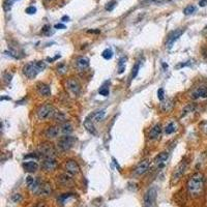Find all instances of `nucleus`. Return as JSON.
Masks as SVG:
<instances>
[{
	"mask_svg": "<svg viewBox=\"0 0 207 207\" xmlns=\"http://www.w3.org/2000/svg\"><path fill=\"white\" fill-rule=\"evenodd\" d=\"M187 193L192 197H198L201 195L202 190L204 188V176L202 173L193 174L187 181Z\"/></svg>",
	"mask_w": 207,
	"mask_h": 207,
	"instance_id": "obj_1",
	"label": "nucleus"
},
{
	"mask_svg": "<svg viewBox=\"0 0 207 207\" xmlns=\"http://www.w3.org/2000/svg\"><path fill=\"white\" fill-rule=\"evenodd\" d=\"M46 68V63L44 61H36L30 62L23 67V73L24 75L29 79H33L38 76V73Z\"/></svg>",
	"mask_w": 207,
	"mask_h": 207,
	"instance_id": "obj_2",
	"label": "nucleus"
},
{
	"mask_svg": "<svg viewBox=\"0 0 207 207\" xmlns=\"http://www.w3.org/2000/svg\"><path fill=\"white\" fill-rule=\"evenodd\" d=\"M38 151L44 157H55L57 154L56 148L50 142H43L41 144H39Z\"/></svg>",
	"mask_w": 207,
	"mask_h": 207,
	"instance_id": "obj_3",
	"label": "nucleus"
},
{
	"mask_svg": "<svg viewBox=\"0 0 207 207\" xmlns=\"http://www.w3.org/2000/svg\"><path fill=\"white\" fill-rule=\"evenodd\" d=\"M77 139L73 136H68V135H65V136L61 137V138L58 140L57 146L61 151H67L71 148H73V146L75 145Z\"/></svg>",
	"mask_w": 207,
	"mask_h": 207,
	"instance_id": "obj_4",
	"label": "nucleus"
},
{
	"mask_svg": "<svg viewBox=\"0 0 207 207\" xmlns=\"http://www.w3.org/2000/svg\"><path fill=\"white\" fill-rule=\"evenodd\" d=\"M55 112H56V111L53 108V106H51V105H49V104H46L38 108V117L41 120H46V119H48V118H53Z\"/></svg>",
	"mask_w": 207,
	"mask_h": 207,
	"instance_id": "obj_5",
	"label": "nucleus"
},
{
	"mask_svg": "<svg viewBox=\"0 0 207 207\" xmlns=\"http://www.w3.org/2000/svg\"><path fill=\"white\" fill-rule=\"evenodd\" d=\"M185 168H187V163L185 162H180L177 166H176V168L174 169L173 174H172V179H171L172 184H176V183L180 180V178L182 177V175L184 174Z\"/></svg>",
	"mask_w": 207,
	"mask_h": 207,
	"instance_id": "obj_6",
	"label": "nucleus"
},
{
	"mask_svg": "<svg viewBox=\"0 0 207 207\" xmlns=\"http://www.w3.org/2000/svg\"><path fill=\"white\" fill-rule=\"evenodd\" d=\"M66 88L69 92H72L74 95H79L81 91V85L77 79L69 78L66 81Z\"/></svg>",
	"mask_w": 207,
	"mask_h": 207,
	"instance_id": "obj_7",
	"label": "nucleus"
},
{
	"mask_svg": "<svg viewBox=\"0 0 207 207\" xmlns=\"http://www.w3.org/2000/svg\"><path fill=\"white\" fill-rule=\"evenodd\" d=\"M155 198H157V188H149L144 197V207H152L154 204Z\"/></svg>",
	"mask_w": 207,
	"mask_h": 207,
	"instance_id": "obj_8",
	"label": "nucleus"
},
{
	"mask_svg": "<svg viewBox=\"0 0 207 207\" xmlns=\"http://www.w3.org/2000/svg\"><path fill=\"white\" fill-rule=\"evenodd\" d=\"M57 166H58V162L55 157H44L41 168L45 170V171L47 172L54 171Z\"/></svg>",
	"mask_w": 207,
	"mask_h": 207,
	"instance_id": "obj_9",
	"label": "nucleus"
},
{
	"mask_svg": "<svg viewBox=\"0 0 207 207\" xmlns=\"http://www.w3.org/2000/svg\"><path fill=\"white\" fill-rule=\"evenodd\" d=\"M184 30H185L184 28H178V29L174 30V31H172L168 35V38H167V41H166L167 47L171 48L172 46H173V44L175 43V41L180 38L181 34L184 32Z\"/></svg>",
	"mask_w": 207,
	"mask_h": 207,
	"instance_id": "obj_10",
	"label": "nucleus"
},
{
	"mask_svg": "<svg viewBox=\"0 0 207 207\" xmlns=\"http://www.w3.org/2000/svg\"><path fill=\"white\" fill-rule=\"evenodd\" d=\"M26 184L29 190L33 193H38L39 187H41V182H39L38 179L32 177V176H27L26 177Z\"/></svg>",
	"mask_w": 207,
	"mask_h": 207,
	"instance_id": "obj_11",
	"label": "nucleus"
},
{
	"mask_svg": "<svg viewBox=\"0 0 207 207\" xmlns=\"http://www.w3.org/2000/svg\"><path fill=\"white\" fill-rule=\"evenodd\" d=\"M57 182L59 183V184L63 185V187H68V185L74 183V179L72 177L71 174L62 173L57 176Z\"/></svg>",
	"mask_w": 207,
	"mask_h": 207,
	"instance_id": "obj_12",
	"label": "nucleus"
},
{
	"mask_svg": "<svg viewBox=\"0 0 207 207\" xmlns=\"http://www.w3.org/2000/svg\"><path fill=\"white\" fill-rule=\"evenodd\" d=\"M65 170L67 173L71 174V175H77V174L80 172V167L77 164L76 160H67L65 164Z\"/></svg>",
	"mask_w": 207,
	"mask_h": 207,
	"instance_id": "obj_13",
	"label": "nucleus"
},
{
	"mask_svg": "<svg viewBox=\"0 0 207 207\" xmlns=\"http://www.w3.org/2000/svg\"><path fill=\"white\" fill-rule=\"evenodd\" d=\"M149 167H150V160H143V162H141L140 164L136 167V169H135V174H136V175H143V174H145L146 172L148 171Z\"/></svg>",
	"mask_w": 207,
	"mask_h": 207,
	"instance_id": "obj_14",
	"label": "nucleus"
},
{
	"mask_svg": "<svg viewBox=\"0 0 207 207\" xmlns=\"http://www.w3.org/2000/svg\"><path fill=\"white\" fill-rule=\"evenodd\" d=\"M38 194L41 197H48L52 194V187L49 182L41 183L39 190H38Z\"/></svg>",
	"mask_w": 207,
	"mask_h": 207,
	"instance_id": "obj_15",
	"label": "nucleus"
},
{
	"mask_svg": "<svg viewBox=\"0 0 207 207\" xmlns=\"http://www.w3.org/2000/svg\"><path fill=\"white\" fill-rule=\"evenodd\" d=\"M193 99H198L200 97H207V87L206 86H201L198 87L190 94Z\"/></svg>",
	"mask_w": 207,
	"mask_h": 207,
	"instance_id": "obj_16",
	"label": "nucleus"
},
{
	"mask_svg": "<svg viewBox=\"0 0 207 207\" xmlns=\"http://www.w3.org/2000/svg\"><path fill=\"white\" fill-rule=\"evenodd\" d=\"M23 168L26 172H29V173H33V172L38 171V164L34 160H28V162L24 163L23 164Z\"/></svg>",
	"mask_w": 207,
	"mask_h": 207,
	"instance_id": "obj_17",
	"label": "nucleus"
},
{
	"mask_svg": "<svg viewBox=\"0 0 207 207\" xmlns=\"http://www.w3.org/2000/svg\"><path fill=\"white\" fill-rule=\"evenodd\" d=\"M76 66L78 69L83 71V69H85L86 67L89 66V60H88V58H86V57L77 58L76 59Z\"/></svg>",
	"mask_w": 207,
	"mask_h": 207,
	"instance_id": "obj_18",
	"label": "nucleus"
},
{
	"mask_svg": "<svg viewBox=\"0 0 207 207\" xmlns=\"http://www.w3.org/2000/svg\"><path fill=\"white\" fill-rule=\"evenodd\" d=\"M105 115H106V111L99 110V111H95V112H93L92 114H90L88 117H89L93 122H99V121H101V120L104 119Z\"/></svg>",
	"mask_w": 207,
	"mask_h": 207,
	"instance_id": "obj_19",
	"label": "nucleus"
},
{
	"mask_svg": "<svg viewBox=\"0 0 207 207\" xmlns=\"http://www.w3.org/2000/svg\"><path fill=\"white\" fill-rule=\"evenodd\" d=\"M59 134V127L58 126H49L45 132L46 137L49 139H54L56 138Z\"/></svg>",
	"mask_w": 207,
	"mask_h": 207,
	"instance_id": "obj_20",
	"label": "nucleus"
},
{
	"mask_svg": "<svg viewBox=\"0 0 207 207\" xmlns=\"http://www.w3.org/2000/svg\"><path fill=\"white\" fill-rule=\"evenodd\" d=\"M38 91L39 94L44 95V96H49L51 94V89L50 86H48L47 84H44V83H38Z\"/></svg>",
	"mask_w": 207,
	"mask_h": 207,
	"instance_id": "obj_21",
	"label": "nucleus"
},
{
	"mask_svg": "<svg viewBox=\"0 0 207 207\" xmlns=\"http://www.w3.org/2000/svg\"><path fill=\"white\" fill-rule=\"evenodd\" d=\"M160 132H162V125L160 124H155L149 132V138L154 140L157 139L160 136Z\"/></svg>",
	"mask_w": 207,
	"mask_h": 207,
	"instance_id": "obj_22",
	"label": "nucleus"
},
{
	"mask_svg": "<svg viewBox=\"0 0 207 207\" xmlns=\"http://www.w3.org/2000/svg\"><path fill=\"white\" fill-rule=\"evenodd\" d=\"M84 126H85V129H87L88 132H90L91 135H96L97 132H96V129H95V126H94V122L92 121L91 119H90L89 117H87L85 119V121H84Z\"/></svg>",
	"mask_w": 207,
	"mask_h": 207,
	"instance_id": "obj_23",
	"label": "nucleus"
},
{
	"mask_svg": "<svg viewBox=\"0 0 207 207\" xmlns=\"http://www.w3.org/2000/svg\"><path fill=\"white\" fill-rule=\"evenodd\" d=\"M168 157H169V153L166 152V151H164V152H160V154L155 157L154 162H155V164H157V165H163L167 162Z\"/></svg>",
	"mask_w": 207,
	"mask_h": 207,
	"instance_id": "obj_24",
	"label": "nucleus"
},
{
	"mask_svg": "<svg viewBox=\"0 0 207 207\" xmlns=\"http://www.w3.org/2000/svg\"><path fill=\"white\" fill-rule=\"evenodd\" d=\"M73 125L71 124V123H67V122H64L63 124H62L61 126V132H63L64 135H68L71 134V132H73Z\"/></svg>",
	"mask_w": 207,
	"mask_h": 207,
	"instance_id": "obj_25",
	"label": "nucleus"
},
{
	"mask_svg": "<svg viewBox=\"0 0 207 207\" xmlns=\"http://www.w3.org/2000/svg\"><path fill=\"white\" fill-rule=\"evenodd\" d=\"M53 118H54L55 120H56L57 122H65L66 121V118H65V115H64L63 113L59 112V111H56L54 114V116H53Z\"/></svg>",
	"mask_w": 207,
	"mask_h": 207,
	"instance_id": "obj_26",
	"label": "nucleus"
},
{
	"mask_svg": "<svg viewBox=\"0 0 207 207\" xmlns=\"http://www.w3.org/2000/svg\"><path fill=\"white\" fill-rule=\"evenodd\" d=\"M125 61H126V57H121L118 62V74H122L125 69Z\"/></svg>",
	"mask_w": 207,
	"mask_h": 207,
	"instance_id": "obj_27",
	"label": "nucleus"
},
{
	"mask_svg": "<svg viewBox=\"0 0 207 207\" xmlns=\"http://www.w3.org/2000/svg\"><path fill=\"white\" fill-rule=\"evenodd\" d=\"M176 131V125L174 122H170L168 125L166 126V129H165V132H166L167 135H170L172 134V132H174Z\"/></svg>",
	"mask_w": 207,
	"mask_h": 207,
	"instance_id": "obj_28",
	"label": "nucleus"
},
{
	"mask_svg": "<svg viewBox=\"0 0 207 207\" xmlns=\"http://www.w3.org/2000/svg\"><path fill=\"white\" fill-rule=\"evenodd\" d=\"M172 107H173V104H172V102L170 101H166V103L162 104V110L164 111V112H168L172 109Z\"/></svg>",
	"mask_w": 207,
	"mask_h": 207,
	"instance_id": "obj_29",
	"label": "nucleus"
},
{
	"mask_svg": "<svg viewBox=\"0 0 207 207\" xmlns=\"http://www.w3.org/2000/svg\"><path fill=\"white\" fill-rule=\"evenodd\" d=\"M139 69H140V63H139V62H137V63L134 65V67H132V74H131V79H132V80L137 77V75H138V73H139Z\"/></svg>",
	"mask_w": 207,
	"mask_h": 207,
	"instance_id": "obj_30",
	"label": "nucleus"
},
{
	"mask_svg": "<svg viewBox=\"0 0 207 207\" xmlns=\"http://www.w3.org/2000/svg\"><path fill=\"white\" fill-rule=\"evenodd\" d=\"M16 0H5L3 3V8L5 11H8L11 8V6H13V3L15 2Z\"/></svg>",
	"mask_w": 207,
	"mask_h": 207,
	"instance_id": "obj_31",
	"label": "nucleus"
},
{
	"mask_svg": "<svg viewBox=\"0 0 207 207\" xmlns=\"http://www.w3.org/2000/svg\"><path fill=\"white\" fill-rule=\"evenodd\" d=\"M103 57L105 58V59H111V58H112V56H113V52H112V50H111V49H106V50L104 51L103 52Z\"/></svg>",
	"mask_w": 207,
	"mask_h": 207,
	"instance_id": "obj_32",
	"label": "nucleus"
},
{
	"mask_svg": "<svg viewBox=\"0 0 207 207\" xmlns=\"http://www.w3.org/2000/svg\"><path fill=\"white\" fill-rule=\"evenodd\" d=\"M195 11H196V6L188 5L184 8V10H183V13H184V15H190V14L195 13Z\"/></svg>",
	"mask_w": 207,
	"mask_h": 207,
	"instance_id": "obj_33",
	"label": "nucleus"
},
{
	"mask_svg": "<svg viewBox=\"0 0 207 207\" xmlns=\"http://www.w3.org/2000/svg\"><path fill=\"white\" fill-rule=\"evenodd\" d=\"M73 197V194H63L62 196H60L59 197V199H58V201H59V203L60 204H63L64 202L66 201L68 198H72Z\"/></svg>",
	"mask_w": 207,
	"mask_h": 207,
	"instance_id": "obj_34",
	"label": "nucleus"
},
{
	"mask_svg": "<svg viewBox=\"0 0 207 207\" xmlns=\"http://www.w3.org/2000/svg\"><path fill=\"white\" fill-rule=\"evenodd\" d=\"M99 93L101 95H103V96H107V95H109V88L103 85L99 89Z\"/></svg>",
	"mask_w": 207,
	"mask_h": 207,
	"instance_id": "obj_35",
	"label": "nucleus"
},
{
	"mask_svg": "<svg viewBox=\"0 0 207 207\" xmlns=\"http://www.w3.org/2000/svg\"><path fill=\"white\" fill-rule=\"evenodd\" d=\"M11 200H13L14 202H16V203H18V202H20L21 200H22V196H21L20 194H15L11 197Z\"/></svg>",
	"mask_w": 207,
	"mask_h": 207,
	"instance_id": "obj_36",
	"label": "nucleus"
},
{
	"mask_svg": "<svg viewBox=\"0 0 207 207\" xmlns=\"http://www.w3.org/2000/svg\"><path fill=\"white\" fill-rule=\"evenodd\" d=\"M164 89L163 88H160L159 90H157V96H159V99L160 101H164L165 96H164Z\"/></svg>",
	"mask_w": 207,
	"mask_h": 207,
	"instance_id": "obj_37",
	"label": "nucleus"
},
{
	"mask_svg": "<svg viewBox=\"0 0 207 207\" xmlns=\"http://www.w3.org/2000/svg\"><path fill=\"white\" fill-rule=\"evenodd\" d=\"M50 29H51V27L49 26V25H46V26L43 28V33L46 34V35H50V34H52V32L50 31Z\"/></svg>",
	"mask_w": 207,
	"mask_h": 207,
	"instance_id": "obj_38",
	"label": "nucleus"
},
{
	"mask_svg": "<svg viewBox=\"0 0 207 207\" xmlns=\"http://www.w3.org/2000/svg\"><path fill=\"white\" fill-rule=\"evenodd\" d=\"M26 13L28 14V15H33V14L36 13V8H34V6H29V8H26Z\"/></svg>",
	"mask_w": 207,
	"mask_h": 207,
	"instance_id": "obj_39",
	"label": "nucleus"
},
{
	"mask_svg": "<svg viewBox=\"0 0 207 207\" xmlns=\"http://www.w3.org/2000/svg\"><path fill=\"white\" fill-rule=\"evenodd\" d=\"M115 4H116L115 1H111V2H109V3H107L106 10L107 11H112L113 8H114V6H115Z\"/></svg>",
	"mask_w": 207,
	"mask_h": 207,
	"instance_id": "obj_40",
	"label": "nucleus"
},
{
	"mask_svg": "<svg viewBox=\"0 0 207 207\" xmlns=\"http://www.w3.org/2000/svg\"><path fill=\"white\" fill-rule=\"evenodd\" d=\"M57 71H58V73H59V74H63L64 72L66 71V66L64 65V64H61V65H59L57 67Z\"/></svg>",
	"mask_w": 207,
	"mask_h": 207,
	"instance_id": "obj_41",
	"label": "nucleus"
},
{
	"mask_svg": "<svg viewBox=\"0 0 207 207\" xmlns=\"http://www.w3.org/2000/svg\"><path fill=\"white\" fill-rule=\"evenodd\" d=\"M200 126H201L202 131L205 132V134H207V120H206V121H203V122H202Z\"/></svg>",
	"mask_w": 207,
	"mask_h": 207,
	"instance_id": "obj_42",
	"label": "nucleus"
},
{
	"mask_svg": "<svg viewBox=\"0 0 207 207\" xmlns=\"http://www.w3.org/2000/svg\"><path fill=\"white\" fill-rule=\"evenodd\" d=\"M33 207H48V206H47V204H46L45 202L41 201V202H38V203H36Z\"/></svg>",
	"mask_w": 207,
	"mask_h": 207,
	"instance_id": "obj_43",
	"label": "nucleus"
},
{
	"mask_svg": "<svg viewBox=\"0 0 207 207\" xmlns=\"http://www.w3.org/2000/svg\"><path fill=\"white\" fill-rule=\"evenodd\" d=\"M55 28L56 29H65V25H63V24H56L55 25Z\"/></svg>",
	"mask_w": 207,
	"mask_h": 207,
	"instance_id": "obj_44",
	"label": "nucleus"
},
{
	"mask_svg": "<svg viewBox=\"0 0 207 207\" xmlns=\"http://www.w3.org/2000/svg\"><path fill=\"white\" fill-rule=\"evenodd\" d=\"M199 5L202 6V8H203V6H205V5H207V0H201V1L199 2Z\"/></svg>",
	"mask_w": 207,
	"mask_h": 207,
	"instance_id": "obj_45",
	"label": "nucleus"
},
{
	"mask_svg": "<svg viewBox=\"0 0 207 207\" xmlns=\"http://www.w3.org/2000/svg\"><path fill=\"white\" fill-rule=\"evenodd\" d=\"M69 20V18L68 17H66V16H64V17H62V19H61V21L62 22H67V21Z\"/></svg>",
	"mask_w": 207,
	"mask_h": 207,
	"instance_id": "obj_46",
	"label": "nucleus"
},
{
	"mask_svg": "<svg viewBox=\"0 0 207 207\" xmlns=\"http://www.w3.org/2000/svg\"><path fill=\"white\" fill-rule=\"evenodd\" d=\"M154 2H157V3H160V2H163L164 0H153Z\"/></svg>",
	"mask_w": 207,
	"mask_h": 207,
	"instance_id": "obj_47",
	"label": "nucleus"
},
{
	"mask_svg": "<svg viewBox=\"0 0 207 207\" xmlns=\"http://www.w3.org/2000/svg\"><path fill=\"white\" fill-rule=\"evenodd\" d=\"M16 1H19V0H16Z\"/></svg>",
	"mask_w": 207,
	"mask_h": 207,
	"instance_id": "obj_48",
	"label": "nucleus"
}]
</instances>
